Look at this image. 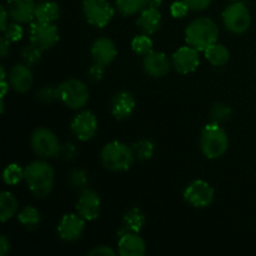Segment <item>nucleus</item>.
Returning <instances> with one entry per match:
<instances>
[{
  "mask_svg": "<svg viewBox=\"0 0 256 256\" xmlns=\"http://www.w3.org/2000/svg\"><path fill=\"white\" fill-rule=\"evenodd\" d=\"M102 165L110 172H126L134 162L132 149L122 142H110L102 146L100 152Z\"/></svg>",
  "mask_w": 256,
  "mask_h": 256,
  "instance_id": "obj_4",
  "label": "nucleus"
},
{
  "mask_svg": "<svg viewBox=\"0 0 256 256\" xmlns=\"http://www.w3.org/2000/svg\"><path fill=\"white\" fill-rule=\"evenodd\" d=\"M72 135L80 142H88L92 139L98 132V119L94 112L89 110L80 112L79 114L75 115L70 124Z\"/></svg>",
  "mask_w": 256,
  "mask_h": 256,
  "instance_id": "obj_11",
  "label": "nucleus"
},
{
  "mask_svg": "<svg viewBox=\"0 0 256 256\" xmlns=\"http://www.w3.org/2000/svg\"><path fill=\"white\" fill-rule=\"evenodd\" d=\"M205 58L212 66H224L230 59V52L225 45L212 44L204 52Z\"/></svg>",
  "mask_w": 256,
  "mask_h": 256,
  "instance_id": "obj_25",
  "label": "nucleus"
},
{
  "mask_svg": "<svg viewBox=\"0 0 256 256\" xmlns=\"http://www.w3.org/2000/svg\"><path fill=\"white\" fill-rule=\"evenodd\" d=\"M232 108L222 102H218L210 109V122L222 124V122H228L232 118Z\"/></svg>",
  "mask_w": 256,
  "mask_h": 256,
  "instance_id": "obj_32",
  "label": "nucleus"
},
{
  "mask_svg": "<svg viewBox=\"0 0 256 256\" xmlns=\"http://www.w3.org/2000/svg\"><path fill=\"white\" fill-rule=\"evenodd\" d=\"M24 180L34 196L44 199L54 188L55 172L45 160H35L25 166Z\"/></svg>",
  "mask_w": 256,
  "mask_h": 256,
  "instance_id": "obj_1",
  "label": "nucleus"
},
{
  "mask_svg": "<svg viewBox=\"0 0 256 256\" xmlns=\"http://www.w3.org/2000/svg\"><path fill=\"white\" fill-rule=\"evenodd\" d=\"M9 12H8L6 10V6L5 5H2V22H0V29H2V32H4L5 28L8 26V19H9Z\"/></svg>",
  "mask_w": 256,
  "mask_h": 256,
  "instance_id": "obj_43",
  "label": "nucleus"
},
{
  "mask_svg": "<svg viewBox=\"0 0 256 256\" xmlns=\"http://www.w3.org/2000/svg\"><path fill=\"white\" fill-rule=\"evenodd\" d=\"M59 29L54 22H42L38 20L30 22L29 40L32 44L38 45L40 49H50L59 42Z\"/></svg>",
  "mask_w": 256,
  "mask_h": 256,
  "instance_id": "obj_10",
  "label": "nucleus"
},
{
  "mask_svg": "<svg viewBox=\"0 0 256 256\" xmlns=\"http://www.w3.org/2000/svg\"><path fill=\"white\" fill-rule=\"evenodd\" d=\"M32 149L42 159H52L60 155V144L56 135L46 128H38L30 136Z\"/></svg>",
  "mask_w": 256,
  "mask_h": 256,
  "instance_id": "obj_7",
  "label": "nucleus"
},
{
  "mask_svg": "<svg viewBox=\"0 0 256 256\" xmlns=\"http://www.w3.org/2000/svg\"><path fill=\"white\" fill-rule=\"evenodd\" d=\"M132 49L135 54L140 55V56H145L150 52H152V40L150 35L144 34V32L136 35L132 40Z\"/></svg>",
  "mask_w": 256,
  "mask_h": 256,
  "instance_id": "obj_29",
  "label": "nucleus"
},
{
  "mask_svg": "<svg viewBox=\"0 0 256 256\" xmlns=\"http://www.w3.org/2000/svg\"><path fill=\"white\" fill-rule=\"evenodd\" d=\"M145 222H146V218H145L144 212L139 208H132L129 212H126V214L122 218V232H119V236L125 232H138L139 234L144 228Z\"/></svg>",
  "mask_w": 256,
  "mask_h": 256,
  "instance_id": "obj_22",
  "label": "nucleus"
},
{
  "mask_svg": "<svg viewBox=\"0 0 256 256\" xmlns=\"http://www.w3.org/2000/svg\"><path fill=\"white\" fill-rule=\"evenodd\" d=\"M222 22L228 32L235 35L244 34L252 25V15L242 2H232L222 12Z\"/></svg>",
  "mask_w": 256,
  "mask_h": 256,
  "instance_id": "obj_6",
  "label": "nucleus"
},
{
  "mask_svg": "<svg viewBox=\"0 0 256 256\" xmlns=\"http://www.w3.org/2000/svg\"><path fill=\"white\" fill-rule=\"evenodd\" d=\"M104 74L105 66L102 64H98V62H94V65H92V66L89 68V70H88V78H89V80H92V82H94L102 80Z\"/></svg>",
  "mask_w": 256,
  "mask_h": 256,
  "instance_id": "obj_37",
  "label": "nucleus"
},
{
  "mask_svg": "<svg viewBox=\"0 0 256 256\" xmlns=\"http://www.w3.org/2000/svg\"><path fill=\"white\" fill-rule=\"evenodd\" d=\"M172 65L168 55L162 52H150L149 54L145 55L144 60H142L145 72L155 79L166 76Z\"/></svg>",
  "mask_w": 256,
  "mask_h": 256,
  "instance_id": "obj_16",
  "label": "nucleus"
},
{
  "mask_svg": "<svg viewBox=\"0 0 256 256\" xmlns=\"http://www.w3.org/2000/svg\"><path fill=\"white\" fill-rule=\"evenodd\" d=\"M10 42H12L2 35V39H0V55H2V58H6L10 52Z\"/></svg>",
  "mask_w": 256,
  "mask_h": 256,
  "instance_id": "obj_41",
  "label": "nucleus"
},
{
  "mask_svg": "<svg viewBox=\"0 0 256 256\" xmlns=\"http://www.w3.org/2000/svg\"><path fill=\"white\" fill-rule=\"evenodd\" d=\"M89 255H92V256H115L116 255V252H114L112 248L106 246V245H100V246H95L94 249L90 250Z\"/></svg>",
  "mask_w": 256,
  "mask_h": 256,
  "instance_id": "obj_40",
  "label": "nucleus"
},
{
  "mask_svg": "<svg viewBox=\"0 0 256 256\" xmlns=\"http://www.w3.org/2000/svg\"><path fill=\"white\" fill-rule=\"evenodd\" d=\"M75 209L85 222H92L99 218L100 210H102V200L94 190L85 189L80 194Z\"/></svg>",
  "mask_w": 256,
  "mask_h": 256,
  "instance_id": "obj_14",
  "label": "nucleus"
},
{
  "mask_svg": "<svg viewBox=\"0 0 256 256\" xmlns=\"http://www.w3.org/2000/svg\"><path fill=\"white\" fill-rule=\"evenodd\" d=\"M9 82L10 86L16 92H26L34 82L32 68L26 64H15L9 72Z\"/></svg>",
  "mask_w": 256,
  "mask_h": 256,
  "instance_id": "obj_18",
  "label": "nucleus"
},
{
  "mask_svg": "<svg viewBox=\"0 0 256 256\" xmlns=\"http://www.w3.org/2000/svg\"><path fill=\"white\" fill-rule=\"evenodd\" d=\"M190 8L185 0H178V2H172V6H170V14H172L175 19H182V18L186 16Z\"/></svg>",
  "mask_w": 256,
  "mask_h": 256,
  "instance_id": "obj_36",
  "label": "nucleus"
},
{
  "mask_svg": "<svg viewBox=\"0 0 256 256\" xmlns=\"http://www.w3.org/2000/svg\"><path fill=\"white\" fill-rule=\"evenodd\" d=\"M36 96L40 102H45V104H49V102H55V100L60 99L59 86L54 88V86H50V85H44V86H42L39 90H38Z\"/></svg>",
  "mask_w": 256,
  "mask_h": 256,
  "instance_id": "obj_34",
  "label": "nucleus"
},
{
  "mask_svg": "<svg viewBox=\"0 0 256 256\" xmlns=\"http://www.w3.org/2000/svg\"><path fill=\"white\" fill-rule=\"evenodd\" d=\"M92 56L94 62L106 66L112 64L118 56V49L114 42L109 38H99L95 40L92 46Z\"/></svg>",
  "mask_w": 256,
  "mask_h": 256,
  "instance_id": "obj_20",
  "label": "nucleus"
},
{
  "mask_svg": "<svg viewBox=\"0 0 256 256\" xmlns=\"http://www.w3.org/2000/svg\"><path fill=\"white\" fill-rule=\"evenodd\" d=\"M18 222L28 230L36 229L38 225L42 222V215L40 212L34 206H25L18 212Z\"/></svg>",
  "mask_w": 256,
  "mask_h": 256,
  "instance_id": "obj_26",
  "label": "nucleus"
},
{
  "mask_svg": "<svg viewBox=\"0 0 256 256\" xmlns=\"http://www.w3.org/2000/svg\"><path fill=\"white\" fill-rule=\"evenodd\" d=\"M6 10L12 22L30 24L35 19L36 2L34 0H8Z\"/></svg>",
  "mask_w": 256,
  "mask_h": 256,
  "instance_id": "obj_15",
  "label": "nucleus"
},
{
  "mask_svg": "<svg viewBox=\"0 0 256 256\" xmlns=\"http://www.w3.org/2000/svg\"><path fill=\"white\" fill-rule=\"evenodd\" d=\"M135 106H136V102H135L134 95L126 90H122L112 96V102H110V112L115 119L124 120L134 112Z\"/></svg>",
  "mask_w": 256,
  "mask_h": 256,
  "instance_id": "obj_17",
  "label": "nucleus"
},
{
  "mask_svg": "<svg viewBox=\"0 0 256 256\" xmlns=\"http://www.w3.org/2000/svg\"><path fill=\"white\" fill-rule=\"evenodd\" d=\"M22 179H24V169L15 162L8 165L2 172V182L10 186L18 185Z\"/></svg>",
  "mask_w": 256,
  "mask_h": 256,
  "instance_id": "obj_30",
  "label": "nucleus"
},
{
  "mask_svg": "<svg viewBox=\"0 0 256 256\" xmlns=\"http://www.w3.org/2000/svg\"><path fill=\"white\" fill-rule=\"evenodd\" d=\"M229 136L220 124L210 122L200 134V149L208 159H219L226 152Z\"/></svg>",
  "mask_w": 256,
  "mask_h": 256,
  "instance_id": "obj_3",
  "label": "nucleus"
},
{
  "mask_svg": "<svg viewBox=\"0 0 256 256\" xmlns=\"http://www.w3.org/2000/svg\"><path fill=\"white\" fill-rule=\"evenodd\" d=\"M85 230V220L79 214H65L58 225V236L66 242H76Z\"/></svg>",
  "mask_w": 256,
  "mask_h": 256,
  "instance_id": "obj_12",
  "label": "nucleus"
},
{
  "mask_svg": "<svg viewBox=\"0 0 256 256\" xmlns=\"http://www.w3.org/2000/svg\"><path fill=\"white\" fill-rule=\"evenodd\" d=\"M60 18V6L56 2L44 0L36 4L35 20L42 22H55Z\"/></svg>",
  "mask_w": 256,
  "mask_h": 256,
  "instance_id": "obj_23",
  "label": "nucleus"
},
{
  "mask_svg": "<svg viewBox=\"0 0 256 256\" xmlns=\"http://www.w3.org/2000/svg\"><path fill=\"white\" fill-rule=\"evenodd\" d=\"M2 34H4V36L6 38V39H9L12 42H19V40H22L24 30H22V26L20 22H12L8 24V26L5 28Z\"/></svg>",
  "mask_w": 256,
  "mask_h": 256,
  "instance_id": "obj_35",
  "label": "nucleus"
},
{
  "mask_svg": "<svg viewBox=\"0 0 256 256\" xmlns=\"http://www.w3.org/2000/svg\"><path fill=\"white\" fill-rule=\"evenodd\" d=\"M82 12L90 25L104 28L112 22L115 10L108 0H84Z\"/></svg>",
  "mask_w": 256,
  "mask_h": 256,
  "instance_id": "obj_8",
  "label": "nucleus"
},
{
  "mask_svg": "<svg viewBox=\"0 0 256 256\" xmlns=\"http://www.w3.org/2000/svg\"><path fill=\"white\" fill-rule=\"evenodd\" d=\"M60 100L72 110H80L88 104L90 92L88 85L79 79H68L59 85Z\"/></svg>",
  "mask_w": 256,
  "mask_h": 256,
  "instance_id": "obj_5",
  "label": "nucleus"
},
{
  "mask_svg": "<svg viewBox=\"0 0 256 256\" xmlns=\"http://www.w3.org/2000/svg\"><path fill=\"white\" fill-rule=\"evenodd\" d=\"M184 200L192 208L205 209L214 202L215 190L205 180H194L184 190Z\"/></svg>",
  "mask_w": 256,
  "mask_h": 256,
  "instance_id": "obj_9",
  "label": "nucleus"
},
{
  "mask_svg": "<svg viewBox=\"0 0 256 256\" xmlns=\"http://www.w3.org/2000/svg\"><path fill=\"white\" fill-rule=\"evenodd\" d=\"M19 202L16 198L10 192H2L0 194V219L2 222H6L18 214Z\"/></svg>",
  "mask_w": 256,
  "mask_h": 256,
  "instance_id": "obj_24",
  "label": "nucleus"
},
{
  "mask_svg": "<svg viewBox=\"0 0 256 256\" xmlns=\"http://www.w3.org/2000/svg\"><path fill=\"white\" fill-rule=\"evenodd\" d=\"M42 49H40L38 45L32 44L30 42L29 45L24 48L22 50V58L24 64H26L28 66L32 68L38 64V62L42 60Z\"/></svg>",
  "mask_w": 256,
  "mask_h": 256,
  "instance_id": "obj_31",
  "label": "nucleus"
},
{
  "mask_svg": "<svg viewBox=\"0 0 256 256\" xmlns=\"http://www.w3.org/2000/svg\"><path fill=\"white\" fill-rule=\"evenodd\" d=\"M219 28L210 18H196L185 29V40L188 45L199 52H205L209 46L218 42Z\"/></svg>",
  "mask_w": 256,
  "mask_h": 256,
  "instance_id": "obj_2",
  "label": "nucleus"
},
{
  "mask_svg": "<svg viewBox=\"0 0 256 256\" xmlns=\"http://www.w3.org/2000/svg\"><path fill=\"white\" fill-rule=\"evenodd\" d=\"M185 2L192 12H202L212 4V0H185Z\"/></svg>",
  "mask_w": 256,
  "mask_h": 256,
  "instance_id": "obj_39",
  "label": "nucleus"
},
{
  "mask_svg": "<svg viewBox=\"0 0 256 256\" xmlns=\"http://www.w3.org/2000/svg\"><path fill=\"white\" fill-rule=\"evenodd\" d=\"M116 10L124 16L140 14L146 8V0H115Z\"/></svg>",
  "mask_w": 256,
  "mask_h": 256,
  "instance_id": "obj_27",
  "label": "nucleus"
},
{
  "mask_svg": "<svg viewBox=\"0 0 256 256\" xmlns=\"http://www.w3.org/2000/svg\"><path fill=\"white\" fill-rule=\"evenodd\" d=\"M164 2V0H146V6L160 8Z\"/></svg>",
  "mask_w": 256,
  "mask_h": 256,
  "instance_id": "obj_44",
  "label": "nucleus"
},
{
  "mask_svg": "<svg viewBox=\"0 0 256 256\" xmlns=\"http://www.w3.org/2000/svg\"><path fill=\"white\" fill-rule=\"evenodd\" d=\"M69 182L74 189L85 190L89 184V178H88L86 172L82 169L72 170L69 175Z\"/></svg>",
  "mask_w": 256,
  "mask_h": 256,
  "instance_id": "obj_33",
  "label": "nucleus"
},
{
  "mask_svg": "<svg viewBox=\"0 0 256 256\" xmlns=\"http://www.w3.org/2000/svg\"><path fill=\"white\" fill-rule=\"evenodd\" d=\"M78 155V148L76 145L72 142H66V144L62 145L60 149V156L64 160H74Z\"/></svg>",
  "mask_w": 256,
  "mask_h": 256,
  "instance_id": "obj_38",
  "label": "nucleus"
},
{
  "mask_svg": "<svg viewBox=\"0 0 256 256\" xmlns=\"http://www.w3.org/2000/svg\"><path fill=\"white\" fill-rule=\"evenodd\" d=\"M172 64L174 69L180 74L194 72L200 65L199 50L190 46H182L172 54Z\"/></svg>",
  "mask_w": 256,
  "mask_h": 256,
  "instance_id": "obj_13",
  "label": "nucleus"
},
{
  "mask_svg": "<svg viewBox=\"0 0 256 256\" xmlns=\"http://www.w3.org/2000/svg\"><path fill=\"white\" fill-rule=\"evenodd\" d=\"M146 252V244L138 232H125L120 235L118 254L122 256H142Z\"/></svg>",
  "mask_w": 256,
  "mask_h": 256,
  "instance_id": "obj_19",
  "label": "nucleus"
},
{
  "mask_svg": "<svg viewBox=\"0 0 256 256\" xmlns=\"http://www.w3.org/2000/svg\"><path fill=\"white\" fill-rule=\"evenodd\" d=\"M10 252V242L5 235H2L0 238V255L6 256Z\"/></svg>",
  "mask_w": 256,
  "mask_h": 256,
  "instance_id": "obj_42",
  "label": "nucleus"
},
{
  "mask_svg": "<svg viewBox=\"0 0 256 256\" xmlns=\"http://www.w3.org/2000/svg\"><path fill=\"white\" fill-rule=\"evenodd\" d=\"M230 2H238V0H230Z\"/></svg>",
  "mask_w": 256,
  "mask_h": 256,
  "instance_id": "obj_45",
  "label": "nucleus"
},
{
  "mask_svg": "<svg viewBox=\"0 0 256 256\" xmlns=\"http://www.w3.org/2000/svg\"><path fill=\"white\" fill-rule=\"evenodd\" d=\"M132 152H134L135 159L140 162H145L154 156L155 154V144L149 139H140L134 142L132 146Z\"/></svg>",
  "mask_w": 256,
  "mask_h": 256,
  "instance_id": "obj_28",
  "label": "nucleus"
},
{
  "mask_svg": "<svg viewBox=\"0 0 256 256\" xmlns=\"http://www.w3.org/2000/svg\"><path fill=\"white\" fill-rule=\"evenodd\" d=\"M162 22V15L160 12L159 8L146 6L139 14L136 20L138 28L142 30L144 34L152 35L160 29Z\"/></svg>",
  "mask_w": 256,
  "mask_h": 256,
  "instance_id": "obj_21",
  "label": "nucleus"
}]
</instances>
